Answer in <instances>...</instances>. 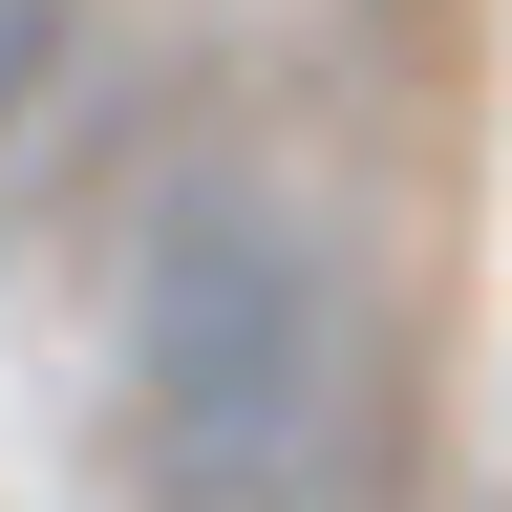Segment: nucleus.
I'll use <instances>...</instances> for the list:
<instances>
[{
  "mask_svg": "<svg viewBox=\"0 0 512 512\" xmlns=\"http://www.w3.org/2000/svg\"><path fill=\"white\" fill-rule=\"evenodd\" d=\"M299 363H320L299 256L214 192V214L171 235V278H150V470H171L192 512H256V491L299 470V427H320V406H299Z\"/></svg>",
  "mask_w": 512,
  "mask_h": 512,
  "instance_id": "nucleus-1",
  "label": "nucleus"
}]
</instances>
